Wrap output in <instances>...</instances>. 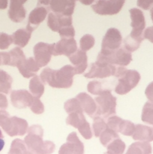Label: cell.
Segmentation results:
<instances>
[{
  "instance_id": "cell-6",
  "label": "cell",
  "mask_w": 153,
  "mask_h": 154,
  "mask_svg": "<svg viewBox=\"0 0 153 154\" xmlns=\"http://www.w3.org/2000/svg\"><path fill=\"white\" fill-rule=\"evenodd\" d=\"M66 123L77 129L85 139H91L92 138L91 127L88 122L86 120L82 111H74L68 114L66 119Z\"/></svg>"
},
{
  "instance_id": "cell-15",
  "label": "cell",
  "mask_w": 153,
  "mask_h": 154,
  "mask_svg": "<svg viewBox=\"0 0 153 154\" xmlns=\"http://www.w3.org/2000/svg\"><path fill=\"white\" fill-rule=\"evenodd\" d=\"M12 104L17 108H26L31 107L34 96L26 90H14L11 94Z\"/></svg>"
},
{
  "instance_id": "cell-41",
  "label": "cell",
  "mask_w": 153,
  "mask_h": 154,
  "mask_svg": "<svg viewBox=\"0 0 153 154\" xmlns=\"http://www.w3.org/2000/svg\"><path fill=\"white\" fill-rule=\"evenodd\" d=\"M144 38L148 39L149 42L153 43V26L148 27L144 30L143 32Z\"/></svg>"
},
{
  "instance_id": "cell-14",
  "label": "cell",
  "mask_w": 153,
  "mask_h": 154,
  "mask_svg": "<svg viewBox=\"0 0 153 154\" xmlns=\"http://www.w3.org/2000/svg\"><path fill=\"white\" fill-rule=\"evenodd\" d=\"M84 145L78 138L76 132H71L67 138L65 144H62L58 154H83Z\"/></svg>"
},
{
  "instance_id": "cell-31",
  "label": "cell",
  "mask_w": 153,
  "mask_h": 154,
  "mask_svg": "<svg viewBox=\"0 0 153 154\" xmlns=\"http://www.w3.org/2000/svg\"><path fill=\"white\" fill-rule=\"evenodd\" d=\"M92 129L94 135L95 137H99L100 134L107 128V124L105 122L104 119L100 117H93Z\"/></svg>"
},
{
  "instance_id": "cell-23",
  "label": "cell",
  "mask_w": 153,
  "mask_h": 154,
  "mask_svg": "<svg viewBox=\"0 0 153 154\" xmlns=\"http://www.w3.org/2000/svg\"><path fill=\"white\" fill-rule=\"evenodd\" d=\"M133 139L136 141L148 142L153 141V127L137 124L135 126V131L134 132Z\"/></svg>"
},
{
  "instance_id": "cell-32",
  "label": "cell",
  "mask_w": 153,
  "mask_h": 154,
  "mask_svg": "<svg viewBox=\"0 0 153 154\" xmlns=\"http://www.w3.org/2000/svg\"><path fill=\"white\" fill-rule=\"evenodd\" d=\"M10 54H11L12 56V61L10 63V65L13 66H17V67H19L26 60L22 51L19 48H14L10 52Z\"/></svg>"
},
{
  "instance_id": "cell-13",
  "label": "cell",
  "mask_w": 153,
  "mask_h": 154,
  "mask_svg": "<svg viewBox=\"0 0 153 154\" xmlns=\"http://www.w3.org/2000/svg\"><path fill=\"white\" fill-rule=\"evenodd\" d=\"M77 44L74 38H62L59 42L52 44V55L66 56L69 57L77 51Z\"/></svg>"
},
{
  "instance_id": "cell-5",
  "label": "cell",
  "mask_w": 153,
  "mask_h": 154,
  "mask_svg": "<svg viewBox=\"0 0 153 154\" xmlns=\"http://www.w3.org/2000/svg\"><path fill=\"white\" fill-rule=\"evenodd\" d=\"M97 60L110 63L114 66L116 65L125 67L128 66L132 61V55L131 53L128 51L123 47L111 53H102L100 51L98 55Z\"/></svg>"
},
{
  "instance_id": "cell-20",
  "label": "cell",
  "mask_w": 153,
  "mask_h": 154,
  "mask_svg": "<svg viewBox=\"0 0 153 154\" xmlns=\"http://www.w3.org/2000/svg\"><path fill=\"white\" fill-rule=\"evenodd\" d=\"M68 58L70 63L74 65L76 75H80L86 70L88 67V57L86 52L77 50L76 52Z\"/></svg>"
},
{
  "instance_id": "cell-1",
  "label": "cell",
  "mask_w": 153,
  "mask_h": 154,
  "mask_svg": "<svg viewBox=\"0 0 153 154\" xmlns=\"http://www.w3.org/2000/svg\"><path fill=\"white\" fill-rule=\"evenodd\" d=\"M75 75L74 67L66 65L58 70L46 68L39 77L44 84H48L52 88L68 89L73 84V78Z\"/></svg>"
},
{
  "instance_id": "cell-39",
  "label": "cell",
  "mask_w": 153,
  "mask_h": 154,
  "mask_svg": "<svg viewBox=\"0 0 153 154\" xmlns=\"http://www.w3.org/2000/svg\"><path fill=\"white\" fill-rule=\"evenodd\" d=\"M136 4L138 7L144 10H148L153 5V0H137Z\"/></svg>"
},
{
  "instance_id": "cell-25",
  "label": "cell",
  "mask_w": 153,
  "mask_h": 154,
  "mask_svg": "<svg viewBox=\"0 0 153 154\" xmlns=\"http://www.w3.org/2000/svg\"><path fill=\"white\" fill-rule=\"evenodd\" d=\"M28 88H29L30 93L34 97L40 99L43 96L44 92V84L40 80V77L35 75L30 80Z\"/></svg>"
},
{
  "instance_id": "cell-47",
  "label": "cell",
  "mask_w": 153,
  "mask_h": 154,
  "mask_svg": "<svg viewBox=\"0 0 153 154\" xmlns=\"http://www.w3.org/2000/svg\"><path fill=\"white\" fill-rule=\"evenodd\" d=\"M104 154H112V153H110L109 151H106V153H104Z\"/></svg>"
},
{
  "instance_id": "cell-40",
  "label": "cell",
  "mask_w": 153,
  "mask_h": 154,
  "mask_svg": "<svg viewBox=\"0 0 153 154\" xmlns=\"http://www.w3.org/2000/svg\"><path fill=\"white\" fill-rule=\"evenodd\" d=\"M145 94L147 99L151 102H153V81L147 86L145 90Z\"/></svg>"
},
{
  "instance_id": "cell-46",
  "label": "cell",
  "mask_w": 153,
  "mask_h": 154,
  "mask_svg": "<svg viewBox=\"0 0 153 154\" xmlns=\"http://www.w3.org/2000/svg\"><path fill=\"white\" fill-rule=\"evenodd\" d=\"M70 1H71V2H76V1H80V2L81 0H70Z\"/></svg>"
},
{
  "instance_id": "cell-17",
  "label": "cell",
  "mask_w": 153,
  "mask_h": 154,
  "mask_svg": "<svg viewBox=\"0 0 153 154\" xmlns=\"http://www.w3.org/2000/svg\"><path fill=\"white\" fill-rule=\"evenodd\" d=\"M47 26L52 31L58 32L63 27L72 26V17L52 12L48 15Z\"/></svg>"
},
{
  "instance_id": "cell-9",
  "label": "cell",
  "mask_w": 153,
  "mask_h": 154,
  "mask_svg": "<svg viewBox=\"0 0 153 154\" xmlns=\"http://www.w3.org/2000/svg\"><path fill=\"white\" fill-rule=\"evenodd\" d=\"M125 0H97L92 8L100 15H114L122 8Z\"/></svg>"
},
{
  "instance_id": "cell-16",
  "label": "cell",
  "mask_w": 153,
  "mask_h": 154,
  "mask_svg": "<svg viewBox=\"0 0 153 154\" xmlns=\"http://www.w3.org/2000/svg\"><path fill=\"white\" fill-rule=\"evenodd\" d=\"M47 10L44 7L38 6L30 12L28 18V24L26 29L32 33L37 29V27L46 19Z\"/></svg>"
},
{
  "instance_id": "cell-37",
  "label": "cell",
  "mask_w": 153,
  "mask_h": 154,
  "mask_svg": "<svg viewBox=\"0 0 153 154\" xmlns=\"http://www.w3.org/2000/svg\"><path fill=\"white\" fill-rule=\"evenodd\" d=\"M30 109L34 114H41L44 111V105L38 98L34 97V100H33L32 104L30 107Z\"/></svg>"
},
{
  "instance_id": "cell-35",
  "label": "cell",
  "mask_w": 153,
  "mask_h": 154,
  "mask_svg": "<svg viewBox=\"0 0 153 154\" xmlns=\"http://www.w3.org/2000/svg\"><path fill=\"white\" fill-rule=\"evenodd\" d=\"M124 42V48L130 53L136 51L140 48V44L142 43V42L133 38L130 35L127 36L124 39V42Z\"/></svg>"
},
{
  "instance_id": "cell-10",
  "label": "cell",
  "mask_w": 153,
  "mask_h": 154,
  "mask_svg": "<svg viewBox=\"0 0 153 154\" xmlns=\"http://www.w3.org/2000/svg\"><path fill=\"white\" fill-rule=\"evenodd\" d=\"M122 37L121 32L116 28H110L104 36L101 44L102 53H111L121 48Z\"/></svg>"
},
{
  "instance_id": "cell-44",
  "label": "cell",
  "mask_w": 153,
  "mask_h": 154,
  "mask_svg": "<svg viewBox=\"0 0 153 154\" xmlns=\"http://www.w3.org/2000/svg\"><path fill=\"white\" fill-rule=\"evenodd\" d=\"M94 0H81L80 2L85 5H90L94 2Z\"/></svg>"
},
{
  "instance_id": "cell-4",
  "label": "cell",
  "mask_w": 153,
  "mask_h": 154,
  "mask_svg": "<svg viewBox=\"0 0 153 154\" xmlns=\"http://www.w3.org/2000/svg\"><path fill=\"white\" fill-rule=\"evenodd\" d=\"M116 97L112 94L110 90H104L103 92L94 99L97 105V111L94 117H100L105 119L116 115Z\"/></svg>"
},
{
  "instance_id": "cell-12",
  "label": "cell",
  "mask_w": 153,
  "mask_h": 154,
  "mask_svg": "<svg viewBox=\"0 0 153 154\" xmlns=\"http://www.w3.org/2000/svg\"><path fill=\"white\" fill-rule=\"evenodd\" d=\"M34 59L40 68L44 67L51 60L52 55V44L38 42L33 48Z\"/></svg>"
},
{
  "instance_id": "cell-42",
  "label": "cell",
  "mask_w": 153,
  "mask_h": 154,
  "mask_svg": "<svg viewBox=\"0 0 153 154\" xmlns=\"http://www.w3.org/2000/svg\"><path fill=\"white\" fill-rule=\"evenodd\" d=\"M4 147V136H3L2 132L1 129H0V152L3 150Z\"/></svg>"
},
{
  "instance_id": "cell-34",
  "label": "cell",
  "mask_w": 153,
  "mask_h": 154,
  "mask_svg": "<svg viewBox=\"0 0 153 154\" xmlns=\"http://www.w3.org/2000/svg\"><path fill=\"white\" fill-rule=\"evenodd\" d=\"M12 154H32L27 149L25 142L20 139H16L12 144Z\"/></svg>"
},
{
  "instance_id": "cell-2",
  "label": "cell",
  "mask_w": 153,
  "mask_h": 154,
  "mask_svg": "<svg viewBox=\"0 0 153 154\" xmlns=\"http://www.w3.org/2000/svg\"><path fill=\"white\" fill-rule=\"evenodd\" d=\"M28 135L24 139L27 149L32 154H51L56 146L50 141H44V130L39 125H33L28 128Z\"/></svg>"
},
{
  "instance_id": "cell-21",
  "label": "cell",
  "mask_w": 153,
  "mask_h": 154,
  "mask_svg": "<svg viewBox=\"0 0 153 154\" xmlns=\"http://www.w3.org/2000/svg\"><path fill=\"white\" fill-rule=\"evenodd\" d=\"M27 0H10L9 17L13 21L20 23L26 17V11L23 8V4Z\"/></svg>"
},
{
  "instance_id": "cell-22",
  "label": "cell",
  "mask_w": 153,
  "mask_h": 154,
  "mask_svg": "<svg viewBox=\"0 0 153 154\" xmlns=\"http://www.w3.org/2000/svg\"><path fill=\"white\" fill-rule=\"evenodd\" d=\"M28 129V123L26 120L18 117H12L10 124L7 129V132L10 136L14 135H23Z\"/></svg>"
},
{
  "instance_id": "cell-19",
  "label": "cell",
  "mask_w": 153,
  "mask_h": 154,
  "mask_svg": "<svg viewBox=\"0 0 153 154\" xmlns=\"http://www.w3.org/2000/svg\"><path fill=\"white\" fill-rule=\"evenodd\" d=\"M75 98L79 101L82 111L92 118L94 117L97 111V105L94 99H93L91 96L87 94L86 93H79Z\"/></svg>"
},
{
  "instance_id": "cell-3",
  "label": "cell",
  "mask_w": 153,
  "mask_h": 154,
  "mask_svg": "<svg viewBox=\"0 0 153 154\" xmlns=\"http://www.w3.org/2000/svg\"><path fill=\"white\" fill-rule=\"evenodd\" d=\"M116 78L118 82L115 87V92L118 95H125L128 93L140 81V75L136 70H130L122 66H117Z\"/></svg>"
},
{
  "instance_id": "cell-38",
  "label": "cell",
  "mask_w": 153,
  "mask_h": 154,
  "mask_svg": "<svg viewBox=\"0 0 153 154\" xmlns=\"http://www.w3.org/2000/svg\"><path fill=\"white\" fill-rule=\"evenodd\" d=\"M62 38H74L75 35V30L73 26H69L62 28L58 32Z\"/></svg>"
},
{
  "instance_id": "cell-36",
  "label": "cell",
  "mask_w": 153,
  "mask_h": 154,
  "mask_svg": "<svg viewBox=\"0 0 153 154\" xmlns=\"http://www.w3.org/2000/svg\"><path fill=\"white\" fill-rule=\"evenodd\" d=\"M104 90V89H103L102 87L101 83L98 81H91L87 85V90L88 91V93L94 95V96H99Z\"/></svg>"
},
{
  "instance_id": "cell-29",
  "label": "cell",
  "mask_w": 153,
  "mask_h": 154,
  "mask_svg": "<svg viewBox=\"0 0 153 154\" xmlns=\"http://www.w3.org/2000/svg\"><path fill=\"white\" fill-rule=\"evenodd\" d=\"M141 120L144 123L153 126V102H146L142 108Z\"/></svg>"
},
{
  "instance_id": "cell-18",
  "label": "cell",
  "mask_w": 153,
  "mask_h": 154,
  "mask_svg": "<svg viewBox=\"0 0 153 154\" xmlns=\"http://www.w3.org/2000/svg\"><path fill=\"white\" fill-rule=\"evenodd\" d=\"M75 8V2L70 0H51L50 8L53 13L71 17Z\"/></svg>"
},
{
  "instance_id": "cell-28",
  "label": "cell",
  "mask_w": 153,
  "mask_h": 154,
  "mask_svg": "<svg viewBox=\"0 0 153 154\" xmlns=\"http://www.w3.org/2000/svg\"><path fill=\"white\" fill-rule=\"evenodd\" d=\"M118 138H119V136H118V135L117 134V132H116L115 131L110 129L108 126L107 128L100 134V136H99L100 144L105 147H107L108 144H110L113 140Z\"/></svg>"
},
{
  "instance_id": "cell-45",
  "label": "cell",
  "mask_w": 153,
  "mask_h": 154,
  "mask_svg": "<svg viewBox=\"0 0 153 154\" xmlns=\"http://www.w3.org/2000/svg\"><path fill=\"white\" fill-rule=\"evenodd\" d=\"M150 15H151L152 20V22H153V7L150 9Z\"/></svg>"
},
{
  "instance_id": "cell-30",
  "label": "cell",
  "mask_w": 153,
  "mask_h": 154,
  "mask_svg": "<svg viewBox=\"0 0 153 154\" xmlns=\"http://www.w3.org/2000/svg\"><path fill=\"white\" fill-rule=\"evenodd\" d=\"M107 151L112 154H123L125 150V144L119 138L113 140L106 147Z\"/></svg>"
},
{
  "instance_id": "cell-43",
  "label": "cell",
  "mask_w": 153,
  "mask_h": 154,
  "mask_svg": "<svg viewBox=\"0 0 153 154\" xmlns=\"http://www.w3.org/2000/svg\"><path fill=\"white\" fill-rule=\"evenodd\" d=\"M51 0H38V5H50Z\"/></svg>"
},
{
  "instance_id": "cell-24",
  "label": "cell",
  "mask_w": 153,
  "mask_h": 154,
  "mask_svg": "<svg viewBox=\"0 0 153 154\" xmlns=\"http://www.w3.org/2000/svg\"><path fill=\"white\" fill-rule=\"evenodd\" d=\"M18 69L24 78H30L35 76L37 72L40 69V67L38 66L37 63L33 57H29L18 67Z\"/></svg>"
},
{
  "instance_id": "cell-11",
  "label": "cell",
  "mask_w": 153,
  "mask_h": 154,
  "mask_svg": "<svg viewBox=\"0 0 153 154\" xmlns=\"http://www.w3.org/2000/svg\"><path fill=\"white\" fill-rule=\"evenodd\" d=\"M106 124L112 130L116 132H120L126 136H131L135 131V125L132 122L123 120L116 115L110 117Z\"/></svg>"
},
{
  "instance_id": "cell-27",
  "label": "cell",
  "mask_w": 153,
  "mask_h": 154,
  "mask_svg": "<svg viewBox=\"0 0 153 154\" xmlns=\"http://www.w3.org/2000/svg\"><path fill=\"white\" fill-rule=\"evenodd\" d=\"M32 32L26 29H20L14 34V42L15 45L20 48H24L29 42Z\"/></svg>"
},
{
  "instance_id": "cell-26",
  "label": "cell",
  "mask_w": 153,
  "mask_h": 154,
  "mask_svg": "<svg viewBox=\"0 0 153 154\" xmlns=\"http://www.w3.org/2000/svg\"><path fill=\"white\" fill-rule=\"evenodd\" d=\"M152 152L151 144L145 141L133 143L125 154H151Z\"/></svg>"
},
{
  "instance_id": "cell-33",
  "label": "cell",
  "mask_w": 153,
  "mask_h": 154,
  "mask_svg": "<svg viewBox=\"0 0 153 154\" xmlns=\"http://www.w3.org/2000/svg\"><path fill=\"white\" fill-rule=\"evenodd\" d=\"M95 43V39L92 35H84L80 41V48L81 51L86 52L94 47Z\"/></svg>"
},
{
  "instance_id": "cell-8",
  "label": "cell",
  "mask_w": 153,
  "mask_h": 154,
  "mask_svg": "<svg viewBox=\"0 0 153 154\" xmlns=\"http://www.w3.org/2000/svg\"><path fill=\"white\" fill-rule=\"evenodd\" d=\"M117 66L101 61L92 63L89 71L84 75L86 78H105L115 76Z\"/></svg>"
},
{
  "instance_id": "cell-7",
  "label": "cell",
  "mask_w": 153,
  "mask_h": 154,
  "mask_svg": "<svg viewBox=\"0 0 153 154\" xmlns=\"http://www.w3.org/2000/svg\"><path fill=\"white\" fill-rule=\"evenodd\" d=\"M130 20V26L132 31L129 35L133 38L142 42L144 40L143 31L146 27L145 17L142 11L139 8H131L129 10Z\"/></svg>"
}]
</instances>
